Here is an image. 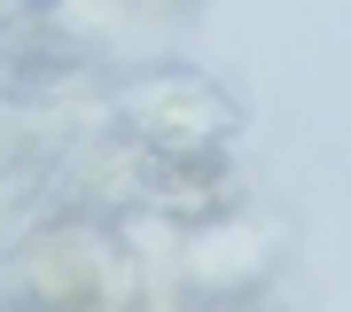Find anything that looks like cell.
<instances>
[{
  "mask_svg": "<svg viewBox=\"0 0 351 312\" xmlns=\"http://www.w3.org/2000/svg\"><path fill=\"white\" fill-rule=\"evenodd\" d=\"M125 117H133V133L149 141V149H211L226 125H234V101H226L211 78L172 71V78L133 86L125 94Z\"/></svg>",
  "mask_w": 351,
  "mask_h": 312,
  "instance_id": "cell-2",
  "label": "cell"
},
{
  "mask_svg": "<svg viewBox=\"0 0 351 312\" xmlns=\"http://www.w3.org/2000/svg\"><path fill=\"white\" fill-rule=\"evenodd\" d=\"M24 297L39 312H117V274L110 250L86 226H47L24 250Z\"/></svg>",
  "mask_w": 351,
  "mask_h": 312,
  "instance_id": "cell-1",
  "label": "cell"
}]
</instances>
